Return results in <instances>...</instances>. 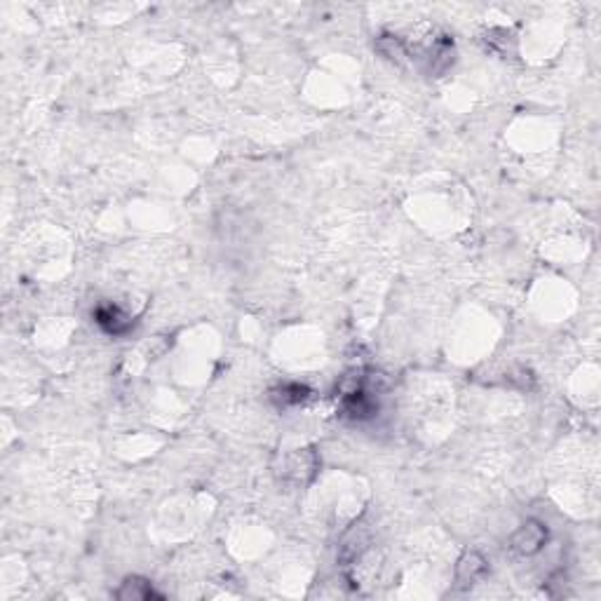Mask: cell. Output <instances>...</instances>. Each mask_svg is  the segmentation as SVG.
Here are the masks:
<instances>
[{
    "label": "cell",
    "mask_w": 601,
    "mask_h": 601,
    "mask_svg": "<svg viewBox=\"0 0 601 601\" xmlns=\"http://www.w3.org/2000/svg\"><path fill=\"white\" fill-rule=\"evenodd\" d=\"M97 317H99V324H101L106 331H113V333L125 331L129 326L127 322H123V317H120V313L116 308H101L97 313Z\"/></svg>",
    "instance_id": "7a4b0ae2"
},
{
    "label": "cell",
    "mask_w": 601,
    "mask_h": 601,
    "mask_svg": "<svg viewBox=\"0 0 601 601\" xmlns=\"http://www.w3.org/2000/svg\"><path fill=\"white\" fill-rule=\"evenodd\" d=\"M545 536H547V531L540 526V524H526V526L514 536V547L522 554H534L538 547L545 543Z\"/></svg>",
    "instance_id": "6da1fadb"
}]
</instances>
